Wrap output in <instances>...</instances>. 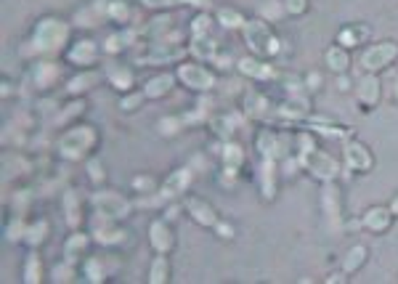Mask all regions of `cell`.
Instances as JSON below:
<instances>
[{
	"instance_id": "1f68e13d",
	"label": "cell",
	"mask_w": 398,
	"mask_h": 284,
	"mask_svg": "<svg viewBox=\"0 0 398 284\" xmlns=\"http://www.w3.org/2000/svg\"><path fill=\"white\" fill-rule=\"evenodd\" d=\"M24 282L38 284L42 282V261L38 258V253H30L24 261Z\"/></svg>"
},
{
	"instance_id": "ee69618b",
	"label": "cell",
	"mask_w": 398,
	"mask_h": 284,
	"mask_svg": "<svg viewBox=\"0 0 398 284\" xmlns=\"http://www.w3.org/2000/svg\"><path fill=\"white\" fill-rule=\"evenodd\" d=\"M284 11L292 16H303L308 11V0H284Z\"/></svg>"
},
{
	"instance_id": "8992f818",
	"label": "cell",
	"mask_w": 398,
	"mask_h": 284,
	"mask_svg": "<svg viewBox=\"0 0 398 284\" xmlns=\"http://www.w3.org/2000/svg\"><path fill=\"white\" fill-rule=\"evenodd\" d=\"M398 59V42L396 40H382V42H375L372 48L364 51L361 56V67L367 69V72H382V69H388L390 64Z\"/></svg>"
},
{
	"instance_id": "74e56055",
	"label": "cell",
	"mask_w": 398,
	"mask_h": 284,
	"mask_svg": "<svg viewBox=\"0 0 398 284\" xmlns=\"http://www.w3.org/2000/svg\"><path fill=\"white\" fill-rule=\"evenodd\" d=\"M85 170H88V178H91V183H96V186L106 181V170H104V165H101V159H88Z\"/></svg>"
},
{
	"instance_id": "d6986e66",
	"label": "cell",
	"mask_w": 398,
	"mask_h": 284,
	"mask_svg": "<svg viewBox=\"0 0 398 284\" xmlns=\"http://www.w3.org/2000/svg\"><path fill=\"white\" fill-rule=\"evenodd\" d=\"M261 197H263V202H271L273 197H276V159H263Z\"/></svg>"
},
{
	"instance_id": "ab89813d",
	"label": "cell",
	"mask_w": 398,
	"mask_h": 284,
	"mask_svg": "<svg viewBox=\"0 0 398 284\" xmlns=\"http://www.w3.org/2000/svg\"><path fill=\"white\" fill-rule=\"evenodd\" d=\"M133 35L130 32H117V35H112L109 40H106V45H104V51L106 53H117V51H123L127 45V40H130Z\"/></svg>"
},
{
	"instance_id": "5b68a950",
	"label": "cell",
	"mask_w": 398,
	"mask_h": 284,
	"mask_svg": "<svg viewBox=\"0 0 398 284\" xmlns=\"http://www.w3.org/2000/svg\"><path fill=\"white\" fill-rule=\"evenodd\" d=\"M91 205L96 208V212L106 218V221H123L130 215V202L123 197V194H117V191H96L93 197H91Z\"/></svg>"
},
{
	"instance_id": "5bb4252c",
	"label": "cell",
	"mask_w": 398,
	"mask_h": 284,
	"mask_svg": "<svg viewBox=\"0 0 398 284\" xmlns=\"http://www.w3.org/2000/svg\"><path fill=\"white\" fill-rule=\"evenodd\" d=\"M237 69H239V74L250 77V80H273V77H276V69L271 67V62H263L258 56L239 59V62H237Z\"/></svg>"
},
{
	"instance_id": "d4e9b609",
	"label": "cell",
	"mask_w": 398,
	"mask_h": 284,
	"mask_svg": "<svg viewBox=\"0 0 398 284\" xmlns=\"http://www.w3.org/2000/svg\"><path fill=\"white\" fill-rule=\"evenodd\" d=\"M48 234H51V223L45 221V218H38L35 223L27 226V232H24V242L30 244V247H40V244H45Z\"/></svg>"
},
{
	"instance_id": "44dd1931",
	"label": "cell",
	"mask_w": 398,
	"mask_h": 284,
	"mask_svg": "<svg viewBox=\"0 0 398 284\" xmlns=\"http://www.w3.org/2000/svg\"><path fill=\"white\" fill-rule=\"evenodd\" d=\"M98 80H101V74L93 72V69H85V72L74 74L72 80L67 83V93H69V96H80V93H85V91H91V88H93Z\"/></svg>"
},
{
	"instance_id": "ac0fdd59",
	"label": "cell",
	"mask_w": 398,
	"mask_h": 284,
	"mask_svg": "<svg viewBox=\"0 0 398 284\" xmlns=\"http://www.w3.org/2000/svg\"><path fill=\"white\" fill-rule=\"evenodd\" d=\"M176 77H178V74H170V72L154 74V77L144 85V96H147V98H162V96H168L170 91H173V85H176Z\"/></svg>"
},
{
	"instance_id": "2e32d148",
	"label": "cell",
	"mask_w": 398,
	"mask_h": 284,
	"mask_svg": "<svg viewBox=\"0 0 398 284\" xmlns=\"http://www.w3.org/2000/svg\"><path fill=\"white\" fill-rule=\"evenodd\" d=\"M189 183H191V170L189 168L173 170V173L168 176V181H165L162 191H159V197H162V200H173V197H181L183 191L189 189Z\"/></svg>"
},
{
	"instance_id": "cb8c5ba5",
	"label": "cell",
	"mask_w": 398,
	"mask_h": 284,
	"mask_svg": "<svg viewBox=\"0 0 398 284\" xmlns=\"http://www.w3.org/2000/svg\"><path fill=\"white\" fill-rule=\"evenodd\" d=\"M106 74H109V83H112L115 91L127 93V91L133 88V72H130L127 67H123V64H112V67L106 69Z\"/></svg>"
},
{
	"instance_id": "9a60e30c",
	"label": "cell",
	"mask_w": 398,
	"mask_h": 284,
	"mask_svg": "<svg viewBox=\"0 0 398 284\" xmlns=\"http://www.w3.org/2000/svg\"><path fill=\"white\" fill-rule=\"evenodd\" d=\"M322 210H324L329 218H335V221L343 218V197H340L337 181H326L324 186H322Z\"/></svg>"
},
{
	"instance_id": "d590c367",
	"label": "cell",
	"mask_w": 398,
	"mask_h": 284,
	"mask_svg": "<svg viewBox=\"0 0 398 284\" xmlns=\"http://www.w3.org/2000/svg\"><path fill=\"white\" fill-rule=\"evenodd\" d=\"M83 274H85V279H88V282H93V284L104 282V279H106V276H104V266H101V261H98V258H88V261H85Z\"/></svg>"
},
{
	"instance_id": "4316f807",
	"label": "cell",
	"mask_w": 398,
	"mask_h": 284,
	"mask_svg": "<svg viewBox=\"0 0 398 284\" xmlns=\"http://www.w3.org/2000/svg\"><path fill=\"white\" fill-rule=\"evenodd\" d=\"M88 244H91V237H88V234H83V232L69 234V239H67V244H64V258L74 263V261L88 250Z\"/></svg>"
},
{
	"instance_id": "6da1fadb",
	"label": "cell",
	"mask_w": 398,
	"mask_h": 284,
	"mask_svg": "<svg viewBox=\"0 0 398 284\" xmlns=\"http://www.w3.org/2000/svg\"><path fill=\"white\" fill-rule=\"evenodd\" d=\"M241 35H244V42H247L250 53L258 56V59H273L276 53L282 51V40L276 38V32L268 27L266 19H247L244 27H241Z\"/></svg>"
},
{
	"instance_id": "7c38bea8",
	"label": "cell",
	"mask_w": 398,
	"mask_h": 284,
	"mask_svg": "<svg viewBox=\"0 0 398 284\" xmlns=\"http://www.w3.org/2000/svg\"><path fill=\"white\" fill-rule=\"evenodd\" d=\"M67 59L72 64H77L80 69H88V67L96 64V59H98V45H96V40H91V38H83V40L72 42V48L67 51Z\"/></svg>"
},
{
	"instance_id": "ffe728a7",
	"label": "cell",
	"mask_w": 398,
	"mask_h": 284,
	"mask_svg": "<svg viewBox=\"0 0 398 284\" xmlns=\"http://www.w3.org/2000/svg\"><path fill=\"white\" fill-rule=\"evenodd\" d=\"M324 64L329 72L335 74H346L351 69V56L343 45H332V48H326L324 51Z\"/></svg>"
},
{
	"instance_id": "c3c4849f",
	"label": "cell",
	"mask_w": 398,
	"mask_h": 284,
	"mask_svg": "<svg viewBox=\"0 0 398 284\" xmlns=\"http://www.w3.org/2000/svg\"><path fill=\"white\" fill-rule=\"evenodd\" d=\"M85 112V101L80 98V101H74V104H69V109H64L62 112V120H72L74 115H83Z\"/></svg>"
},
{
	"instance_id": "484cf974",
	"label": "cell",
	"mask_w": 398,
	"mask_h": 284,
	"mask_svg": "<svg viewBox=\"0 0 398 284\" xmlns=\"http://www.w3.org/2000/svg\"><path fill=\"white\" fill-rule=\"evenodd\" d=\"M170 274H173V268H170L168 255L157 253V258L152 261V268H149V282L152 284H168Z\"/></svg>"
},
{
	"instance_id": "f1b7e54d",
	"label": "cell",
	"mask_w": 398,
	"mask_h": 284,
	"mask_svg": "<svg viewBox=\"0 0 398 284\" xmlns=\"http://www.w3.org/2000/svg\"><path fill=\"white\" fill-rule=\"evenodd\" d=\"M191 53L197 56V59H215L218 56V45L212 38L207 35H197L194 40H191Z\"/></svg>"
},
{
	"instance_id": "7dc6e473",
	"label": "cell",
	"mask_w": 398,
	"mask_h": 284,
	"mask_svg": "<svg viewBox=\"0 0 398 284\" xmlns=\"http://www.w3.org/2000/svg\"><path fill=\"white\" fill-rule=\"evenodd\" d=\"M212 229H215V234H218L220 239H234V226H231V223L218 221L215 226H212Z\"/></svg>"
},
{
	"instance_id": "f35d334b",
	"label": "cell",
	"mask_w": 398,
	"mask_h": 284,
	"mask_svg": "<svg viewBox=\"0 0 398 284\" xmlns=\"http://www.w3.org/2000/svg\"><path fill=\"white\" fill-rule=\"evenodd\" d=\"M183 125H186L183 117H165V120H159V133L162 136H176Z\"/></svg>"
},
{
	"instance_id": "836d02e7",
	"label": "cell",
	"mask_w": 398,
	"mask_h": 284,
	"mask_svg": "<svg viewBox=\"0 0 398 284\" xmlns=\"http://www.w3.org/2000/svg\"><path fill=\"white\" fill-rule=\"evenodd\" d=\"M106 19L120 21V24L130 19V8H127L125 0H109V6H106Z\"/></svg>"
},
{
	"instance_id": "52a82bcc",
	"label": "cell",
	"mask_w": 398,
	"mask_h": 284,
	"mask_svg": "<svg viewBox=\"0 0 398 284\" xmlns=\"http://www.w3.org/2000/svg\"><path fill=\"white\" fill-rule=\"evenodd\" d=\"M176 74L189 91H197V93H210L215 88V72H210L202 64H181Z\"/></svg>"
},
{
	"instance_id": "e0dca14e",
	"label": "cell",
	"mask_w": 398,
	"mask_h": 284,
	"mask_svg": "<svg viewBox=\"0 0 398 284\" xmlns=\"http://www.w3.org/2000/svg\"><path fill=\"white\" fill-rule=\"evenodd\" d=\"M93 234V239L101 247H117V244H123L127 239L125 229H120V226H115V221H106V218H101V229H96Z\"/></svg>"
},
{
	"instance_id": "f6af8a7d",
	"label": "cell",
	"mask_w": 398,
	"mask_h": 284,
	"mask_svg": "<svg viewBox=\"0 0 398 284\" xmlns=\"http://www.w3.org/2000/svg\"><path fill=\"white\" fill-rule=\"evenodd\" d=\"M210 16L207 13H199L197 19H194V27H191V32H194V38H197V35H210Z\"/></svg>"
},
{
	"instance_id": "4dcf8cb0",
	"label": "cell",
	"mask_w": 398,
	"mask_h": 284,
	"mask_svg": "<svg viewBox=\"0 0 398 284\" xmlns=\"http://www.w3.org/2000/svg\"><path fill=\"white\" fill-rule=\"evenodd\" d=\"M220 154H223V165H226V168H237V170H239L241 162H244V149H241L239 144H234V141H226Z\"/></svg>"
},
{
	"instance_id": "7bdbcfd3",
	"label": "cell",
	"mask_w": 398,
	"mask_h": 284,
	"mask_svg": "<svg viewBox=\"0 0 398 284\" xmlns=\"http://www.w3.org/2000/svg\"><path fill=\"white\" fill-rule=\"evenodd\" d=\"M24 232H27V226L21 223V215H19V218L8 226V234H6V237H8V242H19V239H24Z\"/></svg>"
},
{
	"instance_id": "277c9868",
	"label": "cell",
	"mask_w": 398,
	"mask_h": 284,
	"mask_svg": "<svg viewBox=\"0 0 398 284\" xmlns=\"http://www.w3.org/2000/svg\"><path fill=\"white\" fill-rule=\"evenodd\" d=\"M297 159H300V165H303L311 176H316L322 183H326V181H337V176H340V162H337L332 154L322 152V149H316V147L300 149V157Z\"/></svg>"
},
{
	"instance_id": "ba28073f",
	"label": "cell",
	"mask_w": 398,
	"mask_h": 284,
	"mask_svg": "<svg viewBox=\"0 0 398 284\" xmlns=\"http://www.w3.org/2000/svg\"><path fill=\"white\" fill-rule=\"evenodd\" d=\"M346 165L351 170H356V173H369L375 168V154H372V149L367 144L351 138L346 144Z\"/></svg>"
},
{
	"instance_id": "816d5d0a",
	"label": "cell",
	"mask_w": 398,
	"mask_h": 284,
	"mask_svg": "<svg viewBox=\"0 0 398 284\" xmlns=\"http://www.w3.org/2000/svg\"><path fill=\"white\" fill-rule=\"evenodd\" d=\"M388 208H390V210H393V215H398V194H396V197H393V202H390Z\"/></svg>"
},
{
	"instance_id": "681fc988",
	"label": "cell",
	"mask_w": 398,
	"mask_h": 284,
	"mask_svg": "<svg viewBox=\"0 0 398 284\" xmlns=\"http://www.w3.org/2000/svg\"><path fill=\"white\" fill-rule=\"evenodd\" d=\"M305 83H308V88H311V91H316V88H319V83H322V77H319V74H308V77H305Z\"/></svg>"
},
{
	"instance_id": "60d3db41",
	"label": "cell",
	"mask_w": 398,
	"mask_h": 284,
	"mask_svg": "<svg viewBox=\"0 0 398 284\" xmlns=\"http://www.w3.org/2000/svg\"><path fill=\"white\" fill-rule=\"evenodd\" d=\"M72 276H74L72 261H67L64 266H56V268H53V282H69Z\"/></svg>"
},
{
	"instance_id": "bcb514c9",
	"label": "cell",
	"mask_w": 398,
	"mask_h": 284,
	"mask_svg": "<svg viewBox=\"0 0 398 284\" xmlns=\"http://www.w3.org/2000/svg\"><path fill=\"white\" fill-rule=\"evenodd\" d=\"M133 186H136L138 191H144V194H154V191H157L154 178H149V176H138V178L133 181Z\"/></svg>"
},
{
	"instance_id": "603a6c76",
	"label": "cell",
	"mask_w": 398,
	"mask_h": 284,
	"mask_svg": "<svg viewBox=\"0 0 398 284\" xmlns=\"http://www.w3.org/2000/svg\"><path fill=\"white\" fill-rule=\"evenodd\" d=\"M367 258H369V250L364 247V244H353L351 250H348L346 255H343V274H356L361 266L367 263Z\"/></svg>"
},
{
	"instance_id": "f5cc1de1",
	"label": "cell",
	"mask_w": 398,
	"mask_h": 284,
	"mask_svg": "<svg viewBox=\"0 0 398 284\" xmlns=\"http://www.w3.org/2000/svg\"><path fill=\"white\" fill-rule=\"evenodd\" d=\"M393 96H396V101H398V77L393 80Z\"/></svg>"
},
{
	"instance_id": "8fae6325",
	"label": "cell",
	"mask_w": 398,
	"mask_h": 284,
	"mask_svg": "<svg viewBox=\"0 0 398 284\" xmlns=\"http://www.w3.org/2000/svg\"><path fill=\"white\" fill-rule=\"evenodd\" d=\"M149 242L154 247V253H165L168 255L173 247H176V234L170 229L168 221H152L149 226Z\"/></svg>"
},
{
	"instance_id": "9c48e42d",
	"label": "cell",
	"mask_w": 398,
	"mask_h": 284,
	"mask_svg": "<svg viewBox=\"0 0 398 284\" xmlns=\"http://www.w3.org/2000/svg\"><path fill=\"white\" fill-rule=\"evenodd\" d=\"M356 98L364 106H377L382 98V83L375 72H364L356 80Z\"/></svg>"
},
{
	"instance_id": "83f0119b",
	"label": "cell",
	"mask_w": 398,
	"mask_h": 284,
	"mask_svg": "<svg viewBox=\"0 0 398 284\" xmlns=\"http://www.w3.org/2000/svg\"><path fill=\"white\" fill-rule=\"evenodd\" d=\"M32 77H35V85H38V88H51V85L56 83V77H59V67L53 62H38Z\"/></svg>"
},
{
	"instance_id": "7402d4cb",
	"label": "cell",
	"mask_w": 398,
	"mask_h": 284,
	"mask_svg": "<svg viewBox=\"0 0 398 284\" xmlns=\"http://www.w3.org/2000/svg\"><path fill=\"white\" fill-rule=\"evenodd\" d=\"M244 104H247V115H250L252 120H266L268 112H271L268 98H266L263 93H258V91H247V96H244Z\"/></svg>"
},
{
	"instance_id": "30bf717a",
	"label": "cell",
	"mask_w": 398,
	"mask_h": 284,
	"mask_svg": "<svg viewBox=\"0 0 398 284\" xmlns=\"http://www.w3.org/2000/svg\"><path fill=\"white\" fill-rule=\"evenodd\" d=\"M183 205H186V212L191 215V221L199 223V226H205V229H212V226L220 221L218 210H215L207 200H202V197H186Z\"/></svg>"
},
{
	"instance_id": "3957f363",
	"label": "cell",
	"mask_w": 398,
	"mask_h": 284,
	"mask_svg": "<svg viewBox=\"0 0 398 284\" xmlns=\"http://www.w3.org/2000/svg\"><path fill=\"white\" fill-rule=\"evenodd\" d=\"M98 144V133L93 125H74L64 130L59 138V154L64 159H85Z\"/></svg>"
},
{
	"instance_id": "7a4b0ae2",
	"label": "cell",
	"mask_w": 398,
	"mask_h": 284,
	"mask_svg": "<svg viewBox=\"0 0 398 284\" xmlns=\"http://www.w3.org/2000/svg\"><path fill=\"white\" fill-rule=\"evenodd\" d=\"M69 40V24L56 16H45L32 30V48L38 53H56L62 51Z\"/></svg>"
},
{
	"instance_id": "4fadbf2b",
	"label": "cell",
	"mask_w": 398,
	"mask_h": 284,
	"mask_svg": "<svg viewBox=\"0 0 398 284\" xmlns=\"http://www.w3.org/2000/svg\"><path fill=\"white\" fill-rule=\"evenodd\" d=\"M393 210L390 208H382V205H377V208H369L367 212H364V218H361V226L367 229V232L372 234H385L393 226Z\"/></svg>"
},
{
	"instance_id": "f907efd6",
	"label": "cell",
	"mask_w": 398,
	"mask_h": 284,
	"mask_svg": "<svg viewBox=\"0 0 398 284\" xmlns=\"http://www.w3.org/2000/svg\"><path fill=\"white\" fill-rule=\"evenodd\" d=\"M337 88H340V91H348V88H351V85H348V77H346V74H340V85H337Z\"/></svg>"
},
{
	"instance_id": "f546056e",
	"label": "cell",
	"mask_w": 398,
	"mask_h": 284,
	"mask_svg": "<svg viewBox=\"0 0 398 284\" xmlns=\"http://www.w3.org/2000/svg\"><path fill=\"white\" fill-rule=\"evenodd\" d=\"M212 127H215V133H218L223 141H231V136H234L237 127H239V120H237V115L215 117V120H212Z\"/></svg>"
},
{
	"instance_id": "b9f144b4",
	"label": "cell",
	"mask_w": 398,
	"mask_h": 284,
	"mask_svg": "<svg viewBox=\"0 0 398 284\" xmlns=\"http://www.w3.org/2000/svg\"><path fill=\"white\" fill-rule=\"evenodd\" d=\"M141 104H144V93L123 96V98H120V109H123V112H136Z\"/></svg>"
},
{
	"instance_id": "8d00e7d4",
	"label": "cell",
	"mask_w": 398,
	"mask_h": 284,
	"mask_svg": "<svg viewBox=\"0 0 398 284\" xmlns=\"http://www.w3.org/2000/svg\"><path fill=\"white\" fill-rule=\"evenodd\" d=\"M364 35H367V30H356V27H346V30L340 32V45H343V48H351V45H358V42L364 40Z\"/></svg>"
},
{
	"instance_id": "e575fe53",
	"label": "cell",
	"mask_w": 398,
	"mask_h": 284,
	"mask_svg": "<svg viewBox=\"0 0 398 284\" xmlns=\"http://www.w3.org/2000/svg\"><path fill=\"white\" fill-rule=\"evenodd\" d=\"M141 6L147 8H176V6H205V0H141Z\"/></svg>"
},
{
	"instance_id": "d6a6232c",
	"label": "cell",
	"mask_w": 398,
	"mask_h": 284,
	"mask_svg": "<svg viewBox=\"0 0 398 284\" xmlns=\"http://www.w3.org/2000/svg\"><path fill=\"white\" fill-rule=\"evenodd\" d=\"M218 21L226 27V30H241L244 27V16H241L239 11L237 8H220L218 11Z\"/></svg>"
}]
</instances>
